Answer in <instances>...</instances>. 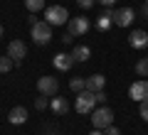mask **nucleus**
<instances>
[{"mask_svg":"<svg viewBox=\"0 0 148 135\" xmlns=\"http://www.w3.org/2000/svg\"><path fill=\"white\" fill-rule=\"evenodd\" d=\"M89 135H104V130H99V128H94V130H91Z\"/></svg>","mask_w":148,"mask_h":135,"instance_id":"nucleus-28","label":"nucleus"},{"mask_svg":"<svg viewBox=\"0 0 148 135\" xmlns=\"http://www.w3.org/2000/svg\"><path fill=\"white\" fill-rule=\"evenodd\" d=\"M141 15H143V17H148V3H143V7H141Z\"/></svg>","mask_w":148,"mask_h":135,"instance_id":"nucleus-27","label":"nucleus"},{"mask_svg":"<svg viewBox=\"0 0 148 135\" xmlns=\"http://www.w3.org/2000/svg\"><path fill=\"white\" fill-rule=\"evenodd\" d=\"M45 20H47L49 25H64V22H69V12H67V7H62V5H49L47 10H45Z\"/></svg>","mask_w":148,"mask_h":135,"instance_id":"nucleus-4","label":"nucleus"},{"mask_svg":"<svg viewBox=\"0 0 148 135\" xmlns=\"http://www.w3.org/2000/svg\"><path fill=\"white\" fill-rule=\"evenodd\" d=\"M69 86H72V91H77V94H79V91H84V88H86V79L77 76V79H72V83H69Z\"/></svg>","mask_w":148,"mask_h":135,"instance_id":"nucleus-18","label":"nucleus"},{"mask_svg":"<svg viewBox=\"0 0 148 135\" xmlns=\"http://www.w3.org/2000/svg\"><path fill=\"white\" fill-rule=\"evenodd\" d=\"M104 86H106V79H104V74H91L89 79H86V88L89 91H104Z\"/></svg>","mask_w":148,"mask_h":135,"instance_id":"nucleus-12","label":"nucleus"},{"mask_svg":"<svg viewBox=\"0 0 148 135\" xmlns=\"http://www.w3.org/2000/svg\"><path fill=\"white\" fill-rule=\"evenodd\" d=\"M49 108H52L57 115H64V113L69 111V103H67L64 98H52V101H49Z\"/></svg>","mask_w":148,"mask_h":135,"instance_id":"nucleus-15","label":"nucleus"},{"mask_svg":"<svg viewBox=\"0 0 148 135\" xmlns=\"http://www.w3.org/2000/svg\"><path fill=\"white\" fill-rule=\"evenodd\" d=\"M37 91H40L42 96H54L59 91L57 79H54V76H40V79H37Z\"/></svg>","mask_w":148,"mask_h":135,"instance_id":"nucleus-5","label":"nucleus"},{"mask_svg":"<svg viewBox=\"0 0 148 135\" xmlns=\"http://www.w3.org/2000/svg\"><path fill=\"white\" fill-rule=\"evenodd\" d=\"M91 123H94V128L106 130L109 125H114V111L106 108V106H101V108H94V111H91Z\"/></svg>","mask_w":148,"mask_h":135,"instance_id":"nucleus-3","label":"nucleus"},{"mask_svg":"<svg viewBox=\"0 0 148 135\" xmlns=\"http://www.w3.org/2000/svg\"><path fill=\"white\" fill-rule=\"evenodd\" d=\"M99 3H101V5H104V7H111V5H114V3H116V0H99Z\"/></svg>","mask_w":148,"mask_h":135,"instance_id":"nucleus-26","label":"nucleus"},{"mask_svg":"<svg viewBox=\"0 0 148 135\" xmlns=\"http://www.w3.org/2000/svg\"><path fill=\"white\" fill-rule=\"evenodd\" d=\"M128 96H131L133 101H146L148 98V81L146 79H138V81H133L131 83V88H128Z\"/></svg>","mask_w":148,"mask_h":135,"instance_id":"nucleus-7","label":"nucleus"},{"mask_svg":"<svg viewBox=\"0 0 148 135\" xmlns=\"http://www.w3.org/2000/svg\"><path fill=\"white\" fill-rule=\"evenodd\" d=\"M25 7L30 12H37V10H42V7H45V0H25Z\"/></svg>","mask_w":148,"mask_h":135,"instance_id":"nucleus-17","label":"nucleus"},{"mask_svg":"<svg viewBox=\"0 0 148 135\" xmlns=\"http://www.w3.org/2000/svg\"><path fill=\"white\" fill-rule=\"evenodd\" d=\"M128 44H131L133 49H143V47H148V32H146V30H133L131 37H128Z\"/></svg>","mask_w":148,"mask_h":135,"instance_id":"nucleus-10","label":"nucleus"},{"mask_svg":"<svg viewBox=\"0 0 148 135\" xmlns=\"http://www.w3.org/2000/svg\"><path fill=\"white\" fill-rule=\"evenodd\" d=\"M69 32H72L74 37H82V35H86L89 32V27H91V22L86 20V17H69Z\"/></svg>","mask_w":148,"mask_h":135,"instance_id":"nucleus-8","label":"nucleus"},{"mask_svg":"<svg viewBox=\"0 0 148 135\" xmlns=\"http://www.w3.org/2000/svg\"><path fill=\"white\" fill-rule=\"evenodd\" d=\"M104 101H106V94L104 91H96V103H104Z\"/></svg>","mask_w":148,"mask_h":135,"instance_id":"nucleus-25","label":"nucleus"},{"mask_svg":"<svg viewBox=\"0 0 148 135\" xmlns=\"http://www.w3.org/2000/svg\"><path fill=\"white\" fill-rule=\"evenodd\" d=\"M0 37H3V25H0Z\"/></svg>","mask_w":148,"mask_h":135,"instance_id":"nucleus-29","label":"nucleus"},{"mask_svg":"<svg viewBox=\"0 0 148 135\" xmlns=\"http://www.w3.org/2000/svg\"><path fill=\"white\" fill-rule=\"evenodd\" d=\"M35 108L37 111H45V108H47V98H45V96H42V98H37L35 101Z\"/></svg>","mask_w":148,"mask_h":135,"instance_id":"nucleus-22","label":"nucleus"},{"mask_svg":"<svg viewBox=\"0 0 148 135\" xmlns=\"http://www.w3.org/2000/svg\"><path fill=\"white\" fill-rule=\"evenodd\" d=\"M94 3H96V0H77V5H79V7H84V10H89V7L94 5Z\"/></svg>","mask_w":148,"mask_h":135,"instance_id":"nucleus-23","label":"nucleus"},{"mask_svg":"<svg viewBox=\"0 0 148 135\" xmlns=\"http://www.w3.org/2000/svg\"><path fill=\"white\" fill-rule=\"evenodd\" d=\"M12 66H15V62L10 57H0V74H8Z\"/></svg>","mask_w":148,"mask_h":135,"instance_id":"nucleus-19","label":"nucleus"},{"mask_svg":"<svg viewBox=\"0 0 148 135\" xmlns=\"http://www.w3.org/2000/svg\"><path fill=\"white\" fill-rule=\"evenodd\" d=\"M8 120H10L12 125H22L27 120V108H25V106H15V108L8 113Z\"/></svg>","mask_w":148,"mask_h":135,"instance_id":"nucleus-11","label":"nucleus"},{"mask_svg":"<svg viewBox=\"0 0 148 135\" xmlns=\"http://www.w3.org/2000/svg\"><path fill=\"white\" fill-rule=\"evenodd\" d=\"M72 64H74V57H72V54H57V57H54V66H57L59 71H69Z\"/></svg>","mask_w":148,"mask_h":135,"instance_id":"nucleus-13","label":"nucleus"},{"mask_svg":"<svg viewBox=\"0 0 148 135\" xmlns=\"http://www.w3.org/2000/svg\"><path fill=\"white\" fill-rule=\"evenodd\" d=\"M111 25H114V10H106V12H101V17L96 20V27H99L101 32H106Z\"/></svg>","mask_w":148,"mask_h":135,"instance_id":"nucleus-14","label":"nucleus"},{"mask_svg":"<svg viewBox=\"0 0 148 135\" xmlns=\"http://www.w3.org/2000/svg\"><path fill=\"white\" fill-rule=\"evenodd\" d=\"M143 3H148V0H143Z\"/></svg>","mask_w":148,"mask_h":135,"instance_id":"nucleus-30","label":"nucleus"},{"mask_svg":"<svg viewBox=\"0 0 148 135\" xmlns=\"http://www.w3.org/2000/svg\"><path fill=\"white\" fill-rule=\"evenodd\" d=\"M32 39H35L40 47L49 44V39H52V25H49L47 20H37L35 25H32Z\"/></svg>","mask_w":148,"mask_h":135,"instance_id":"nucleus-2","label":"nucleus"},{"mask_svg":"<svg viewBox=\"0 0 148 135\" xmlns=\"http://www.w3.org/2000/svg\"><path fill=\"white\" fill-rule=\"evenodd\" d=\"M8 57H10L15 64H20L22 59L27 57V47H25V42H20V39H12L10 44H8Z\"/></svg>","mask_w":148,"mask_h":135,"instance_id":"nucleus-6","label":"nucleus"},{"mask_svg":"<svg viewBox=\"0 0 148 135\" xmlns=\"http://www.w3.org/2000/svg\"><path fill=\"white\" fill-rule=\"evenodd\" d=\"M74 108H77V113H91V111L96 108V94L94 91H89V88H84V91H79L77 94V103H74Z\"/></svg>","mask_w":148,"mask_h":135,"instance_id":"nucleus-1","label":"nucleus"},{"mask_svg":"<svg viewBox=\"0 0 148 135\" xmlns=\"http://www.w3.org/2000/svg\"><path fill=\"white\" fill-rule=\"evenodd\" d=\"M104 135H121V133H119V128H114V125H109V128L104 130Z\"/></svg>","mask_w":148,"mask_h":135,"instance_id":"nucleus-24","label":"nucleus"},{"mask_svg":"<svg viewBox=\"0 0 148 135\" xmlns=\"http://www.w3.org/2000/svg\"><path fill=\"white\" fill-rule=\"evenodd\" d=\"M138 113H141V118H143V120H146V123H148V98L138 103Z\"/></svg>","mask_w":148,"mask_h":135,"instance_id":"nucleus-21","label":"nucleus"},{"mask_svg":"<svg viewBox=\"0 0 148 135\" xmlns=\"http://www.w3.org/2000/svg\"><path fill=\"white\" fill-rule=\"evenodd\" d=\"M136 74H138V76H143V79L148 76V59H141V62H136Z\"/></svg>","mask_w":148,"mask_h":135,"instance_id":"nucleus-20","label":"nucleus"},{"mask_svg":"<svg viewBox=\"0 0 148 135\" xmlns=\"http://www.w3.org/2000/svg\"><path fill=\"white\" fill-rule=\"evenodd\" d=\"M133 17H136V12H133L131 7H119V10H114V25L128 27L133 22Z\"/></svg>","mask_w":148,"mask_h":135,"instance_id":"nucleus-9","label":"nucleus"},{"mask_svg":"<svg viewBox=\"0 0 148 135\" xmlns=\"http://www.w3.org/2000/svg\"><path fill=\"white\" fill-rule=\"evenodd\" d=\"M72 57H74V62H86V59L91 57V49L86 47V44H82V47H74Z\"/></svg>","mask_w":148,"mask_h":135,"instance_id":"nucleus-16","label":"nucleus"}]
</instances>
